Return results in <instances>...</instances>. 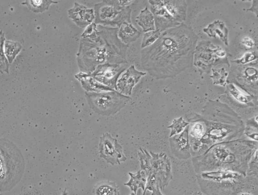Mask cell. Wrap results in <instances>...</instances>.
<instances>
[{
    "label": "cell",
    "instance_id": "obj_1",
    "mask_svg": "<svg viewBox=\"0 0 258 195\" xmlns=\"http://www.w3.org/2000/svg\"><path fill=\"white\" fill-rule=\"evenodd\" d=\"M167 30L160 35L156 43L153 45L154 59L157 60L160 66L164 63L183 62L186 60L190 62L194 53L193 48L196 39L189 38L185 35L181 36L177 34L178 27L174 29V36H172V29Z\"/></svg>",
    "mask_w": 258,
    "mask_h": 195
},
{
    "label": "cell",
    "instance_id": "obj_2",
    "mask_svg": "<svg viewBox=\"0 0 258 195\" xmlns=\"http://www.w3.org/2000/svg\"><path fill=\"white\" fill-rule=\"evenodd\" d=\"M21 155L11 144L0 141V191L12 188L22 169Z\"/></svg>",
    "mask_w": 258,
    "mask_h": 195
},
{
    "label": "cell",
    "instance_id": "obj_3",
    "mask_svg": "<svg viewBox=\"0 0 258 195\" xmlns=\"http://www.w3.org/2000/svg\"><path fill=\"white\" fill-rule=\"evenodd\" d=\"M86 94L91 107L96 112L106 115L118 112L131 99L115 90L87 92Z\"/></svg>",
    "mask_w": 258,
    "mask_h": 195
},
{
    "label": "cell",
    "instance_id": "obj_4",
    "mask_svg": "<svg viewBox=\"0 0 258 195\" xmlns=\"http://www.w3.org/2000/svg\"><path fill=\"white\" fill-rule=\"evenodd\" d=\"M110 2H103L95 6L94 23L119 25L123 22L130 23V9L118 6L115 1Z\"/></svg>",
    "mask_w": 258,
    "mask_h": 195
},
{
    "label": "cell",
    "instance_id": "obj_5",
    "mask_svg": "<svg viewBox=\"0 0 258 195\" xmlns=\"http://www.w3.org/2000/svg\"><path fill=\"white\" fill-rule=\"evenodd\" d=\"M197 46L195 55L194 65L197 67L200 71L203 72L209 71V69L212 65L217 63L218 59L220 60L217 54V51L220 49V47L214 46L211 42H205Z\"/></svg>",
    "mask_w": 258,
    "mask_h": 195
},
{
    "label": "cell",
    "instance_id": "obj_6",
    "mask_svg": "<svg viewBox=\"0 0 258 195\" xmlns=\"http://www.w3.org/2000/svg\"><path fill=\"white\" fill-rule=\"evenodd\" d=\"M99 152L101 157L112 165L120 164V162L126 159L120 145L107 133L101 137Z\"/></svg>",
    "mask_w": 258,
    "mask_h": 195
},
{
    "label": "cell",
    "instance_id": "obj_7",
    "mask_svg": "<svg viewBox=\"0 0 258 195\" xmlns=\"http://www.w3.org/2000/svg\"><path fill=\"white\" fill-rule=\"evenodd\" d=\"M124 69L118 64L107 63L98 65L91 75L99 82L115 90L120 74Z\"/></svg>",
    "mask_w": 258,
    "mask_h": 195
},
{
    "label": "cell",
    "instance_id": "obj_8",
    "mask_svg": "<svg viewBox=\"0 0 258 195\" xmlns=\"http://www.w3.org/2000/svg\"><path fill=\"white\" fill-rule=\"evenodd\" d=\"M146 74V72L136 69L134 65L130 66L118 77L115 90L126 96L131 95L134 86Z\"/></svg>",
    "mask_w": 258,
    "mask_h": 195
},
{
    "label": "cell",
    "instance_id": "obj_9",
    "mask_svg": "<svg viewBox=\"0 0 258 195\" xmlns=\"http://www.w3.org/2000/svg\"><path fill=\"white\" fill-rule=\"evenodd\" d=\"M151 12L153 14L156 30L161 32L167 28L177 26V22L164 8L162 1H149Z\"/></svg>",
    "mask_w": 258,
    "mask_h": 195
},
{
    "label": "cell",
    "instance_id": "obj_10",
    "mask_svg": "<svg viewBox=\"0 0 258 195\" xmlns=\"http://www.w3.org/2000/svg\"><path fill=\"white\" fill-rule=\"evenodd\" d=\"M68 13L70 19L79 27L85 28L94 22V9L79 3H75Z\"/></svg>",
    "mask_w": 258,
    "mask_h": 195
},
{
    "label": "cell",
    "instance_id": "obj_11",
    "mask_svg": "<svg viewBox=\"0 0 258 195\" xmlns=\"http://www.w3.org/2000/svg\"><path fill=\"white\" fill-rule=\"evenodd\" d=\"M75 77L80 82L82 87L88 92L99 93L115 90L99 82L91 74L84 72H80L76 74Z\"/></svg>",
    "mask_w": 258,
    "mask_h": 195
},
{
    "label": "cell",
    "instance_id": "obj_12",
    "mask_svg": "<svg viewBox=\"0 0 258 195\" xmlns=\"http://www.w3.org/2000/svg\"><path fill=\"white\" fill-rule=\"evenodd\" d=\"M163 4L169 14L179 23L186 17V4L182 1H162Z\"/></svg>",
    "mask_w": 258,
    "mask_h": 195
},
{
    "label": "cell",
    "instance_id": "obj_13",
    "mask_svg": "<svg viewBox=\"0 0 258 195\" xmlns=\"http://www.w3.org/2000/svg\"><path fill=\"white\" fill-rule=\"evenodd\" d=\"M140 34L141 32L127 22H123L119 25L117 33L119 39L125 44L136 41Z\"/></svg>",
    "mask_w": 258,
    "mask_h": 195
},
{
    "label": "cell",
    "instance_id": "obj_14",
    "mask_svg": "<svg viewBox=\"0 0 258 195\" xmlns=\"http://www.w3.org/2000/svg\"><path fill=\"white\" fill-rule=\"evenodd\" d=\"M204 31L210 37L216 38L218 35L224 44L228 45V31L223 22L217 20L204 29Z\"/></svg>",
    "mask_w": 258,
    "mask_h": 195
},
{
    "label": "cell",
    "instance_id": "obj_15",
    "mask_svg": "<svg viewBox=\"0 0 258 195\" xmlns=\"http://www.w3.org/2000/svg\"><path fill=\"white\" fill-rule=\"evenodd\" d=\"M135 21L141 27L144 32L155 30L154 16L147 7L141 11Z\"/></svg>",
    "mask_w": 258,
    "mask_h": 195
},
{
    "label": "cell",
    "instance_id": "obj_16",
    "mask_svg": "<svg viewBox=\"0 0 258 195\" xmlns=\"http://www.w3.org/2000/svg\"><path fill=\"white\" fill-rule=\"evenodd\" d=\"M58 3L57 1L41 0V1H26L22 4L27 5L29 8L35 13H41L48 9L51 4Z\"/></svg>",
    "mask_w": 258,
    "mask_h": 195
},
{
    "label": "cell",
    "instance_id": "obj_17",
    "mask_svg": "<svg viewBox=\"0 0 258 195\" xmlns=\"http://www.w3.org/2000/svg\"><path fill=\"white\" fill-rule=\"evenodd\" d=\"M21 46L19 43L7 41L5 43V53L9 62L11 63L20 51Z\"/></svg>",
    "mask_w": 258,
    "mask_h": 195
},
{
    "label": "cell",
    "instance_id": "obj_18",
    "mask_svg": "<svg viewBox=\"0 0 258 195\" xmlns=\"http://www.w3.org/2000/svg\"><path fill=\"white\" fill-rule=\"evenodd\" d=\"M213 74L210 76L214 84L225 86L228 72L224 67L219 69H212Z\"/></svg>",
    "mask_w": 258,
    "mask_h": 195
},
{
    "label": "cell",
    "instance_id": "obj_19",
    "mask_svg": "<svg viewBox=\"0 0 258 195\" xmlns=\"http://www.w3.org/2000/svg\"><path fill=\"white\" fill-rule=\"evenodd\" d=\"M161 32L159 30H155L145 33L142 41L141 48H144L153 44L161 35Z\"/></svg>",
    "mask_w": 258,
    "mask_h": 195
},
{
    "label": "cell",
    "instance_id": "obj_20",
    "mask_svg": "<svg viewBox=\"0 0 258 195\" xmlns=\"http://www.w3.org/2000/svg\"><path fill=\"white\" fill-rule=\"evenodd\" d=\"M229 89L231 95L238 102L247 104L250 101L249 96L243 93L233 84L229 85Z\"/></svg>",
    "mask_w": 258,
    "mask_h": 195
},
{
    "label": "cell",
    "instance_id": "obj_21",
    "mask_svg": "<svg viewBox=\"0 0 258 195\" xmlns=\"http://www.w3.org/2000/svg\"><path fill=\"white\" fill-rule=\"evenodd\" d=\"M5 41L4 33L0 31V72L8 73L9 64L6 59L3 51V45Z\"/></svg>",
    "mask_w": 258,
    "mask_h": 195
},
{
    "label": "cell",
    "instance_id": "obj_22",
    "mask_svg": "<svg viewBox=\"0 0 258 195\" xmlns=\"http://www.w3.org/2000/svg\"><path fill=\"white\" fill-rule=\"evenodd\" d=\"M242 77L248 83L256 82L257 79V69L253 67H247L243 72Z\"/></svg>",
    "mask_w": 258,
    "mask_h": 195
},
{
    "label": "cell",
    "instance_id": "obj_23",
    "mask_svg": "<svg viewBox=\"0 0 258 195\" xmlns=\"http://www.w3.org/2000/svg\"><path fill=\"white\" fill-rule=\"evenodd\" d=\"M187 124L188 123L184 122L181 117L174 120L169 127L172 129L170 136L182 132Z\"/></svg>",
    "mask_w": 258,
    "mask_h": 195
},
{
    "label": "cell",
    "instance_id": "obj_24",
    "mask_svg": "<svg viewBox=\"0 0 258 195\" xmlns=\"http://www.w3.org/2000/svg\"><path fill=\"white\" fill-rule=\"evenodd\" d=\"M205 132L204 126L199 123H196L191 128L190 134L195 138H200L203 136Z\"/></svg>",
    "mask_w": 258,
    "mask_h": 195
},
{
    "label": "cell",
    "instance_id": "obj_25",
    "mask_svg": "<svg viewBox=\"0 0 258 195\" xmlns=\"http://www.w3.org/2000/svg\"><path fill=\"white\" fill-rule=\"evenodd\" d=\"M97 195H116V189L110 185L104 184L96 189Z\"/></svg>",
    "mask_w": 258,
    "mask_h": 195
},
{
    "label": "cell",
    "instance_id": "obj_26",
    "mask_svg": "<svg viewBox=\"0 0 258 195\" xmlns=\"http://www.w3.org/2000/svg\"><path fill=\"white\" fill-rule=\"evenodd\" d=\"M257 59V54L254 52H247L239 59L234 60L238 64H245Z\"/></svg>",
    "mask_w": 258,
    "mask_h": 195
},
{
    "label": "cell",
    "instance_id": "obj_27",
    "mask_svg": "<svg viewBox=\"0 0 258 195\" xmlns=\"http://www.w3.org/2000/svg\"><path fill=\"white\" fill-rule=\"evenodd\" d=\"M97 26L96 24L93 22L87 27H86L85 30L82 33L81 36L83 38H87L93 36L94 34H96L97 31Z\"/></svg>",
    "mask_w": 258,
    "mask_h": 195
},
{
    "label": "cell",
    "instance_id": "obj_28",
    "mask_svg": "<svg viewBox=\"0 0 258 195\" xmlns=\"http://www.w3.org/2000/svg\"><path fill=\"white\" fill-rule=\"evenodd\" d=\"M241 42L244 46L248 48H252L254 45V41L249 37L243 38Z\"/></svg>",
    "mask_w": 258,
    "mask_h": 195
},
{
    "label": "cell",
    "instance_id": "obj_29",
    "mask_svg": "<svg viewBox=\"0 0 258 195\" xmlns=\"http://www.w3.org/2000/svg\"><path fill=\"white\" fill-rule=\"evenodd\" d=\"M133 1H115L116 4L122 8H126L133 3Z\"/></svg>",
    "mask_w": 258,
    "mask_h": 195
},
{
    "label": "cell",
    "instance_id": "obj_30",
    "mask_svg": "<svg viewBox=\"0 0 258 195\" xmlns=\"http://www.w3.org/2000/svg\"><path fill=\"white\" fill-rule=\"evenodd\" d=\"M241 195H252V194L250 193H242Z\"/></svg>",
    "mask_w": 258,
    "mask_h": 195
}]
</instances>
